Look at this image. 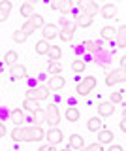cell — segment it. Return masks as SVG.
<instances>
[{"mask_svg": "<svg viewBox=\"0 0 126 151\" xmlns=\"http://www.w3.org/2000/svg\"><path fill=\"white\" fill-rule=\"evenodd\" d=\"M49 91L47 89H41V87H36V89H30V91H26V98H32V100H45L47 98Z\"/></svg>", "mask_w": 126, "mask_h": 151, "instance_id": "obj_7", "label": "cell"}, {"mask_svg": "<svg viewBox=\"0 0 126 151\" xmlns=\"http://www.w3.org/2000/svg\"><path fill=\"white\" fill-rule=\"evenodd\" d=\"M98 12L102 13V17H104V19H111V17L117 15V6H115V4H105V6H102Z\"/></svg>", "mask_w": 126, "mask_h": 151, "instance_id": "obj_13", "label": "cell"}, {"mask_svg": "<svg viewBox=\"0 0 126 151\" xmlns=\"http://www.w3.org/2000/svg\"><path fill=\"white\" fill-rule=\"evenodd\" d=\"M45 123L53 129L60 123V111H58V106L57 104H51V106L45 110Z\"/></svg>", "mask_w": 126, "mask_h": 151, "instance_id": "obj_2", "label": "cell"}, {"mask_svg": "<svg viewBox=\"0 0 126 151\" xmlns=\"http://www.w3.org/2000/svg\"><path fill=\"white\" fill-rule=\"evenodd\" d=\"M115 34H117V45L124 51V47H126V27L122 25L119 30H115Z\"/></svg>", "mask_w": 126, "mask_h": 151, "instance_id": "obj_19", "label": "cell"}, {"mask_svg": "<svg viewBox=\"0 0 126 151\" xmlns=\"http://www.w3.org/2000/svg\"><path fill=\"white\" fill-rule=\"evenodd\" d=\"M28 21L32 23V27H34V28H41V27L45 25V23H43V17H41V15H36V13H32V15L28 17Z\"/></svg>", "mask_w": 126, "mask_h": 151, "instance_id": "obj_28", "label": "cell"}, {"mask_svg": "<svg viewBox=\"0 0 126 151\" xmlns=\"http://www.w3.org/2000/svg\"><path fill=\"white\" fill-rule=\"evenodd\" d=\"M83 45H85V49L88 51V53H98V51H100V45H98L96 42H92V40H87Z\"/></svg>", "mask_w": 126, "mask_h": 151, "instance_id": "obj_32", "label": "cell"}, {"mask_svg": "<svg viewBox=\"0 0 126 151\" xmlns=\"http://www.w3.org/2000/svg\"><path fill=\"white\" fill-rule=\"evenodd\" d=\"M13 142H30V127H15L11 130Z\"/></svg>", "mask_w": 126, "mask_h": 151, "instance_id": "obj_3", "label": "cell"}, {"mask_svg": "<svg viewBox=\"0 0 126 151\" xmlns=\"http://www.w3.org/2000/svg\"><path fill=\"white\" fill-rule=\"evenodd\" d=\"M11 38H13V42H15V44H23V42H25V40H26L28 36H26L25 32H23L21 28H19V30H15V32L11 34Z\"/></svg>", "mask_w": 126, "mask_h": 151, "instance_id": "obj_31", "label": "cell"}, {"mask_svg": "<svg viewBox=\"0 0 126 151\" xmlns=\"http://www.w3.org/2000/svg\"><path fill=\"white\" fill-rule=\"evenodd\" d=\"M17 60H19V55H17V51H8V53L4 55V63L10 64V66H13Z\"/></svg>", "mask_w": 126, "mask_h": 151, "instance_id": "obj_25", "label": "cell"}, {"mask_svg": "<svg viewBox=\"0 0 126 151\" xmlns=\"http://www.w3.org/2000/svg\"><path fill=\"white\" fill-rule=\"evenodd\" d=\"M79 9H81L83 13H87V15L94 17L98 13V9H100V6H98L94 0H79Z\"/></svg>", "mask_w": 126, "mask_h": 151, "instance_id": "obj_5", "label": "cell"}, {"mask_svg": "<svg viewBox=\"0 0 126 151\" xmlns=\"http://www.w3.org/2000/svg\"><path fill=\"white\" fill-rule=\"evenodd\" d=\"M64 85H66V79H64L60 74H57V76H51V78H49L47 89H49V91H58V89H62Z\"/></svg>", "mask_w": 126, "mask_h": 151, "instance_id": "obj_6", "label": "cell"}, {"mask_svg": "<svg viewBox=\"0 0 126 151\" xmlns=\"http://www.w3.org/2000/svg\"><path fill=\"white\" fill-rule=\"evenodd\" d=\"M120 130L126 132V121H124V117H122V121H120Z\"/></svg>", "mask_w": 126, "mask_h": 151, "instance_id": "obj_43", "label": "cell"}, {"mask_svg": "<svg viewBox=\"0 0 126 151\" xmlns=\"http://www.w3.org/2000/svg\"><path fill=\"white\" fill-rule=\"evenodd\" d=\"M21 30H23V32H25V34H26V36H30V34H32V32H34V30H36V28H34V27H32V23L28 21V19H26V21H25V25H23V27H21Z\"/></svg>", "mask_w": 126, "mask_h": 151, "instance_id": "obj_37", "label": "cell"}, {"mask_svg": "<svg viewBox=\"0 0 126 151\" xmlns=\"http://www.w3.org/2000/svg\"><path fill=\"white\" fill-rule=\"evenodd\" d=\"M113 36H115V28L113 27H104L102 28V38H104V40H111Z\"/></svg>", "mask_w": 126, "mask_h": 151, "instance_id": "obj_34", "label": "cell"}, {"mask_svg": "<svg viewBox=\"0 0 126 151\" xmlns=\"http://www.w3.org/2000/svg\"><path fill=\"white\" fill-rule=\"evenodd\" d=\"M60 151H72V149H70V147H64V149H60Z\"/></svg>", "mask_w": 126, "mask_h": 151, "instance_id": "obj_46", "label": "cell"}, {"mask_svg": "<svg viewBox=\"0 0 126 151\" xmlns=\"http://www.w3.org/2000/svg\"><path fill=\"white\" fill-rule=\"evenodd\" d=\"M124 66H126V57L122 55V59H120V68H122V70H124Z\"/></svg>", "mask_w": 126, "mask_h": 151, "instance_id": "obj_44", "label": "cell"}, {"mask_svg": "<svg viewBox=\"0 0 126 151\" xmlns=\"http://www.w3.org/2000/svg\"><path fill=\"white\" fill-rule=\"evenodd\" d=\"M49 51V42L47 40H40L38 44H36V53L38 55H47Z\"/></svg>", "mask_w": 126, "mask_h": 151, "instance_id": "obj_26", "label": "cell"}, {"mask_svg": "<svg viewBox=\"0 0 126 151\" xmlns=\"http://www.w3.org/2000/svg\"><path fill=\"white\" fill-rule=\"evenodd\" d=\"M58 9L60 13H68L72 9V0H58Z\"/></svg>", "mask_w": 126, "mask_h": 151, "instance_id": "obj_33", "label": "cell"}, {"mask_svg": "<svg viewBox=\"0 0 126 151\" xmlns=\"http://www.w3.org/2000/svg\"><path fill=\"white\" fill-rule=\"evenodd\" d=\"M92 23H94V17H92V15H87V13H83V12H81V15H77V17H75V25L83 27V28L90 27Z\"/></svg>", "mask_w": 126, "mask_h": 151, "instance_id": "obj_16", "label": "cell"}, {"mask_svg": "<svg viewBox=\"0 0 126 151\" xmlns=\"http://www.w3.org/2000/svg\"><path fill=\"white\" fill-rule=\"evenodd\" d=\"M17 151H19V149H17Z\"/></svg>", "mask_w": 126, "mask_h": 151, "instance_id": "obj_47", "label": "cell"}, {"mask_svg": "<svg viewBox=\"0 0 126 151\" xmlns=\"http://www.w3.org/2000/svg\"><path fill=\"white\" fill-rule=\"evenodd\" d=\"M19 12H21V15L23 17H26V19H28L30 15H32V13H34V8H32V4H23V6H21V9H19Z\"/></svg>", "mask_w": 126, "mask_h": 151, "instance_id": "obj_30", "label": "cell"}, {"mask_svg": "<svg viewBox=\"0 0 126 151\" xmlns=\"http://www.w3.org/2000/svg\"><path fill=\"white\" fill-rule=\"evenodd\" d=\"M36 108H40L38 100H32V98H25V102H23V110H26V111H34Z\"/></svg>", "mask_w": 126, "mask_h": 151, "instance_id": "obj_27", "label": "cell"}, {"mask_svg": "<svg viewBox=\"0 0 126 151\" xmlns=\"http://www.w3.org/2000/svg\"><path fill=\"white\" fill-rule=\"evenodd\" d=\"M85 68H87V64H85V60H81V59H77V60H73V63H72V70L75 74L85 72Z\"/></svg>", "mask_w": 126, "mask_h": 151, "instance_id": "obj_29", "label": "cell"}, {"mask_svg": "<svg viewBox=\"0 0 126 151\" xmlns=\"http://www.w3.org/2000/svg\"><path fill=\"white\" fill-rule=\"evenodd\" d=\"M58 36H60V40L62 42H70L73 38V32H68V30H60L58 32Z\"/></svg>", "mask_w": 126, "mask_h": 151, "instance_id": "obj_39", "label": "cell"}, {"mask_svg": "<svg viewBox=\"0 0 126 151\" xmlns=\"http://www.w3.org/2000/svg\"><path fill=\"white\" fill-rule=\"evenodd\" d=\"M47 57H49L51 60H60V57H62V49H60L58 45H49Z\"/></svg>", "mask_w": 126, "mask_h": 151, "instance_id": "obj_23", "label": "cell"}, {"mask_svg": "<svg viewBox=\"0 0 126 151\" xmlns=\"http://www.w3.org/2000/svg\"><path fill=\"white\" fill-rule=\"evenodd\" d=\"M47 72H49L51 76H57V74H60V72H62V64H60L58 60H51V63L47 64Z\"/></svg>", "mask_w": 126, "mask_h": 151, "instance_id": "obj_24", "label": "cell"}, {"mask_svg": "<svg viewBox=\"0 0 126 151\" xmlns=\"http://www.w3.org/2000/svg\"><path fill=\"white\" fill-rule=\"evenodd\" d=\"M75 21H62V30H68V32H75Z\"/></svg>", "mask_w": 126, "mask_h": 151, "instance_id": "obj_36", "label": "cell"}, {"mask_svg": "<svg viewBox=\"0 0 126 151\" xmlns=\"http://www.w3.org/2000/svg\"><path fill=\"white\" fill-rule=\"evenodd\" d=\"M41 28H43V30H41V32H43V40H47V42L58 36V28H57V25H53V23H49V25H43Z\"/></svg>", "mask_w": 126, "mask_h": 151, "instance_id": "obj_10", "label": "cell"}, {"mask_svg": "<svg viewBox=\"0 0 126 151\" xmlns=\"http://www.w3.org/2000/svg\"><path fill=\"white\" fill-rule=\"evenodd\" d=\"M122 98H124V91H115L113 94H111V104H120L122 102Z\"/></svg>", "mask_w": 126, "mask_h": 151, "instance_id": "obj_35", "label": "cell"}, {"mask_svg": "<svg viewBox=\"0 0 126 151\" xmlns=\"http://www.w3.org/2000/svg\"><path fill=\"white\" fill-rule=\"evenodd\" d=\"M11 78L13 79H25L26 78V68L19 63H15L11 66Z\"/></svg>", "mask_w": 126, "mask_h": 151, "instance_id": "obj_12", "label": "cell"}, {"mask_svg": "<svg viewBox=\"0 0 126 151\" xmlns=\"http://www.w3.org/2000/svg\"><path fill=\"white\" fill-rule=\"evenodd\" d=\"M117 83H124V70L119 68V70H113L105 76V85L107 87H113Z\"/></svg>", "mask_w": 126, "mask_h": 151, "instance_id": "obj_4", "label": "cell"}, {"mask_svg": "<svg viewBox=\"0 0 126 151\" xmlns=\"http://www.w3.org/2000/svg\"><path fill=\"white\" fill-rule=\"evenodd\" d=\"M87 129L90 132H98L100 129H104V121H102V117H90V119L87 121Z\"/></svg>", "mask_w": 126, "mask_h": 151, "instance_id": "obj_14", "label": "cell"}, {"mask_svg": "<svg viewBox=\"0 0 126 151\" xmlns=\"http://www.w3.org/2000/svg\"><path fill=\"white\" fill-rule=\"evenodd\" d=\"M107 151H124V149H122V145H109Z\"/></svg>", "mask_w": 126, "mask_h": 151, "instance_id": "obj_42", "label": "cell"}, {"mask_svg": "<svg viewBox=\"0 0 126 151\" xmlns=\"http://www.w3.org/2000/svg\"><path fill=\"white\" fill-rule=\"evenodd\" d=\"M6 125H4V123H0V138H2V136H6Z\"/></svg>", "mask_w": 126, "mask_h": 151, "instance_id": "obj_41", "label": "cell"}, {"mask_svg": "<svg viewBox=\"0 0 126 151\" xmlns=\"http://www.w3.org/2000/svg\"><path fill=\"white\" fill-rule=\"evenodd\" d=\"M45 136H47V144H51V145H57V144H60V142H62V130H58L57 127L49 129Z\"/></svg>", "mask_w": 126, "mask_h": 151, "instance_id": "obj_8", "label": "cell"}, {"mask_svg": "<svg viewBox=\"0 0 126 151\" xmlns=\"http://www.w3.org/2000/svg\"><path fill=\"white\" fill-rule=\"evenodd\" d=\"M25 2H26V4H32V6H34V4H36V2H40V0H25Z\"/></svg>", "mask_w": 126, "mask_h": 151, "instance_id": "obj_45", "label": "cell"}, {"mask_svg": "<svg viewBox=\"0 0 126 151\" xmlns=\"http://www.w3.org/2000/svg\"><path fill=\"white\" fill-rule=\"evenodd\" d=\"M94 87H96V78L94 76H87V78H83L81 81L77 83L75 91H77L79 96H88L90 91H94Z\"/></svg>", "mask_w": 126, "mask_h": 151, "instance_id": "obj_1", "label": "cell"}, {"mask_svg": "<svg viewBox=\"0 0 126 151\" xmlns=\"http://www.w3.org/2000/svg\"><path fill=\"white\" fill-rule=\"evenodd\" d=\"M83 145H85V140H83V136H79V134H72L70 136V142H68V147L70 149H81Z\"/></svg>", "mask_w": 126, "mask_h": 151, "instance_id": "obj_15", "label": "cell"}, {"mask_svg": "<svg viewBox=\"0 0 126 151\" xmlns=\"http://www.w3.org/2000/svg\"><path fill=\"white\" fill-rule=\"evenodd\" d=\"M32 121H34V125L45 123V110L43 108H36V110L32 111Z\"/></svg>", "mask_w": 126, "mask_h": 151, "instance_id": "obj_21", "label": "cell"}, {"mask_svg": "<svg viewBox=\"0 0 126 151\" xmlns=\"http://www.w3.org/2000/svg\"><path fill=\"white\" fill-rule=\"evenodd\" d=\"M38 151H57V149H55V145H51V144H43V145H40Z\"/></svg>", "mask_w": 126, "mask_h": 151, "instance_id": "obj_40", "label": "cell"}, {"mask_svg": "<svg viewBox=\"0 0 126 151\" xmlns=\"http://www.w3.org/2000/svg\"><path fill=\"white\" fill-rule=\"evenodd\" d=\"M10 119H11V123L15 127H19L23 121H25V113H23V110H13L11 113H10Z\"/></svg>", "mask_w": 126, "mask_h": 151, "instance_id": "obj_22", "label": "cell"}, {"mask_svg": "<svg viewBox=\"0 0 126 151\" xmlns=\"http://www.w3.org/2000/svg\"><path fill=\"white\" fill-rule=\"evenodd\" d=\"M113 142V132L107 129H100L98 130V144H111Z\"/></svg>", "mask_w": 126, "mask_h": 151, "instance_id": "obj_17", "label": "cell"}, {"mask_svg": "<svg viewBox=\"0 0 126 151\" xmlns=\"http://www.w3.org/2000/svg\"><path fill=\"white\" fill-rule=\"evenodd\" d=\"M45 138V130L41 125H30V142H41Z\"/></svg>", "mask_w": 126, "mask_h": 151, "instance_id": "obj_9", "label": "cell"}, {"mask_svg": "<svg viewBox=\"0 0 126 151\" xmlns=\"http://www.w3.org/2000/svg\"><path fill=\"white\" fill-rule=\"evenodd\" d=\"M11 12V2L10 0H2L0 2V23H4L8 19V15H10Z\"/></svg>", "mask_w": 126, "mask_h": 151, "instance_id": "obj_18", "label": "cell"}, {"mask_svg": "<svg viewBox=\"0 0 126 151\" xmlns=\"http://www.w3.org/2000/svg\"><path fill=\"white\" fill-rule=\"evenodd\" d=\"M64 117H66V121H70V123H77V121H79V117H81V113H79L77 108L70 106L68 110H66V113H64Z\"/></svg>", "mask_w": 126, "mask_h": 151, "instance_id": "obj_20", "label": "cell"}, {"mask_svg": "<svg viewBox=\"0 0 126 151\" xmlns=\"http://www.w3.org/2000/svg\"><path fill=\"white\" fill-rule=\"evenodd\" d=\"M79 151H104L102 144H90V145H83Z\"/></svg>", "mask_w": 126, "mask_h": 151, "instance_id": "obj_38", "label": "cell"}, {"mask_svg": "<svg viewBox=\"0 0 126 151\" xmlns=\"http://www.w3.org/2000/svg\"><path fill=\"white\" fill-rule=\"evenodd\" d=\"M98 113H100V117H109L115 113V104L111 102H102L100 106H98Z\"/></svg>", "mask_w": 126, "mask_h": 151, "instance_id": "obj_11", "label": "cell"}]
</instances>
